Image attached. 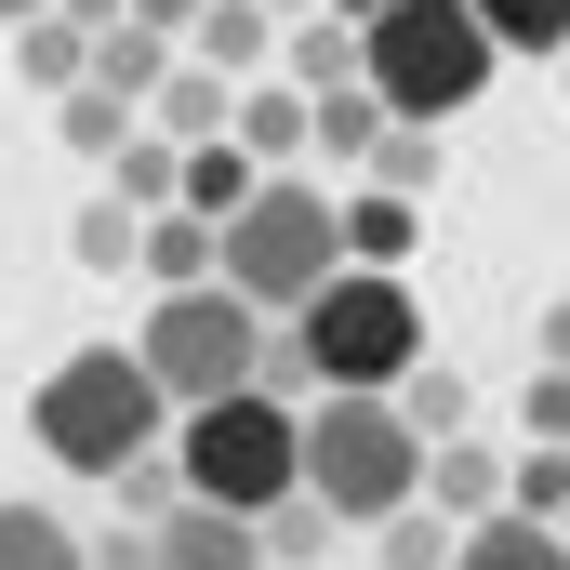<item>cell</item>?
I'll list each match as a JSON object with an SVG mask.
<instances>
[{
    "label": "cell",
    "mask_w": 570,
    "mask_h": 570,
    "mask_svg": "<svg viewBox=\"0 0 570 570\" xmlns=\"http://www.w3.org/2000/svg\"><path fill=\"white\" fill-rule=\"evenodd\" d=\"M27 425H40V451H53L67 478H120L134 451L173 438V385L146 372V345H67V358L40 372Z\"/></svg>",
    "instance_id": "cell-1"
},
{
    "label": "cell",
    "mask_w": 570,
    "mask_h": 570,
    "mask_svg": "<svg viewBox=\"0 0 570 570\" xmlns=\"http://www.w3.org/2000/svg\"><path fill=\"white\" fill-rule=\"evenodd\" d=\"M425 464L438 438L399 412V399H305V491L345 518V531H385V518H412L425 504Z\"/></svg>",
    "instance_id": "cell-2"
},
{
    "label": "cell",
    "mask_w": 570,
    "mask_h": 570,
    "mask_svg": "<svg viewBox=\"0 0 570 570\" xmlns=\"http://www.w3.org/2000/svg\"><path fill=\"white\" fill-rule=\"evenodd\" d=\"M173 464H186V504L279 518L292 491H305V399H279V385L199 399V412H173Z\"/></svg>",
    "instance_id": "cell-3"
},
{
    "label": "cell",
    "mask_w": 570,
    "mask_h": 570,
    "mask_svg": "<svg viewBox=\"0 0 570 570\" xmlns=\"http://www.w3.org/2000/svg\"><path fill=\"white\" fill-rule=\"evenodd\" d=\"M292 345H305L318 399H332V385H345V399H399V385L425 372V305H412L399 266H345L318 305H292Z\"/></svg>",
    "instance_id": "cell-4"
},
{
    "label": "cell",
    "mask_w": 570,
    "mask_h": 570,
    "mask_svg": "<svg viewBox=\"0 0 570 570\" xmlns=\"http://www.w3.org/2000/svg\"><path fill=\"white\" fill-rule=\"evenodd\" d=\"M358 40H372V94L399 120H464L491 94V67H504V27L478 0H385Z\"/></svg>",
    "instance_id": "cell-5"
},
{
    "label": "cell",
    "mask_w": 570,
    "mask_h": 570,
    "mask_svg": "<svg viewBox=\"0 0 570 570\" xmlns=\"http://www.w3.org/2000/svg\"><path fill=\"white\" fill-rule=\"evenodd\" d=\"M345 266H358V253H345V199H332L318 173H266V186H253V213L226 226V279L253 292L266 318L318 305Z\"/></svg>",
    "instance_id": "cell-6"
},
{
    "label": "cell",
    "mask_w": 570,
    "mask_h": 570,
    "mask_svg": "<svg viewBox=\"0 0 570 570\" xmlns=\"http://www.w3.org/2000/svg\"><path fill=\"white\" fill-rule=\"evenodd\" d=\"M134 345H146V372L173 385V412H199V399H239V385H266V345H279V318H266L239 279H199V292H159Z\"/></svg>",
    "instance_id": "cell-7"
},
{
    "label": "cell",
    "mask_w": 570,
    "mask_h": 570,
    "mask_svg": "<svg viewBox=\"0 0 570 570\" xmlns=\"http://www.w3.org/2000/svg\"><path fill=\"white\" fill-rule=\"evenodd\" d=\"M146 570H279V558H266V518H239V504H173V518L146 531Z\"/></svg>",
    "instance_id": "cell-8"
},
{
    "label": "cell",
    "mask_w": 570,
    "mask_h": 570,
    "mask_svg": "<svg viewBox=\"0 0 570 570\" xmlns=\"http://www.w3.org/2000/svg\"><path fill=\"white\" fill-rule=\"evenodd\" d=\"M279 40H292L279 0H213V13L186 27V53H199V67H226V80H279Z\"/></svg>",
    "instance_id": "cell-9"
},
{
    "label": "cell",
    "mask_w": 570,
    "mask_h": 570,
    "mask_svg": "<svg viewBox=\"0 0 570 570\" xmlns=\"http://www.w3.org/2000/svg\"><path fill=\"white\" fill-rule=\"evenodd\" d=\"M425 504L451 518V531L504 518V504H518V451H478V438H438V464H425Z\"/></svg>",
    "instance_id": "cell-10"
},
{
    "label": "cell",
    "mask_w": 570,
    "mask_h": 570,
    "mask_svg": "<svg viewBox=\"0 0 570 570\" xmlns=\"http://www.w3.org/2000/svg\"><path fill=\"white\" fill-rule=\"evenodd\" d=\"M239 146H253L266 173L318 159V94H305V80H239Z\"/></svg>",
    "instance_id": "cell-11"
},
{
    "label": "cell",
    "mask_w": 570,
    "mask_h": 570,
    "mask_svg": "<svg viewBox=\"0 0 570 570\" xmlns=\"http://www.w3.org/2000/svg\"><path fill=\"white\" fill-rule=\"evenodd\" d=\"M451 570H570V531L531 518V504H504V518H478V531L451 544Z\"/></svg>",
    "instance_id": "cell-12"
},
{
    "label": "cell",
    "mask_w": 570,
    "mask_h": 570,
    "mask_svg": "<svg viewBox=\"0 0 570 570\" xmlns=\"http://www.w3.org/2000/svg\"><path fill=\"white\" fill-rule=\"evenodd\" d=\"M13 80H27L40 107H67V94L94 80V27H80V13H40V27H13Z\"/></svg>",
    "instance_id": "cell-13"
},
{
    "label": "cell",
    "mask_w": 570,
    "mask_h": 570,
    "mask_svg": "<svg viewBox=\"0 0 570 570\" xmlns=\"http://www.w3.org/2000/svg\"><path fill=\"white\" fill-rule=\"evenodd\" d=\"M146 279H159V292L226 279V226H213V213H186V199H173V213H146Z\"/></svg>",
    "instance_id": "cell-14"
},
{
    "label": "cell",
    "mask_w": 570,
    "mask_h": 570,
    "mask_svg": "<svg viewBox=\"0 0 570 570\" xmlns=\"http://www.w3.org/2000/svg\"><path fill=\"white\" fill-rule=\"evenodd\" d=\"M279 80H305V94H332V80H372V40H358L345 13H292V40H279Z\"/></svg>",
    "instance_id": "cell-15"
},
{
    "label": "cell",
    "mask_w": 570,
    "mask_h": 570,
    "mask_svg": "<svg viewBox=\"0 0 570 570\" xmlns=\"http://www.w3.org/2000/svg\"><path fill=\"white\" fill-rule=\"evenodd\" d=\"M345 253H358V266H412V253H425V199L358 186V199H345Z\"/></svg>",
    "instance_id": "cell-16"
},
{
    "label": "cell",
    "mask_w": 570,
    "mask_h": 570,
    "mask_svg": "<svg viewBox=\"0 0 570 570\" xmlns=\"http://www.w3.org/2000/svg\"><path fill=\"white\" fill-rule=\"evenodd\" d=\"M159 134H186V146H213V134H239V80H226V67H199V53H186V67H173V80H159Z\"/></svg>",
    "instance_id": "cell-17"
},
{
    "label": "cell",
    "mask_w": 570,
    "mask_h": 570,
    "mask_svg": "<svg viewBox=\"0 0 570 570\" xmlns=\"http://www.w3.org/2000/svg\"><path fill=\"white\" fill-rule=\"evenodd\" d=\"M253 186H266V159H253L239 134L186 146V213H213V226H239V213H253Z\"/></svg>",
    "instance_id": "cell-18"
},
{
    "label": "cell",
    "mask_w": 570,
    "mask_h": 570,
    "mask_svg": "<svg viewBox=\"0 0 570 570\" xmlns=\"http://www.w3.org/2000/svg\"><path fill=\"white\" fill-rule=\"evenodd\" d=\"M385 134H399V107H385L372 80H332V94H318V159H372Z\"/></svg>",
    "instance_id": "cell-19"
},
{
    "label": "cell",
    "mask_w": 570,
    "mask_h": 570,
    "mask_svg": "<svg viewBox=\"0 0 570 570\" xmlns=\"http://www.w3.org/2000/svg\"><path fill=\"white\" fill-rule=\"evenodd\" d=\"M173 67H186V53H173L159 27H107V40H94V80H107V94H134V107H159V80H173Z\"/></svg>",
    "instance_id": "cell-20"
},
{
    "label": "cell",
    "mask_w": 570,
    "mask_h": 570,
    "mask_svg": "<svg viewBox=\"0 0 570 570\" xmlns=\"http://www.w3.org/2000/svg\"><path fill=\"white\" fill-rule=\"evenodd\" d=\"M0 570H94V544L53 504H0Z\"/></svg>",
    "instance_id": "cell-21"
},
{
    "label": "cell",
    "mask_w": 570,
    "mask_h": 570,
    "mask_svg": "<svg viewBox=\"0 0 570 570\" xmlns=\"http://www.w3.org/2000/svg\"><path fill=\"white\" fill-rule=\"evenodd\" d=\"M67 253H80L94 279H120V266H146V213H134V199H120V186H107V199L80 213V239H67Z\"/></svg>",
    "instance_id": "cell-22"
},
{
    "label": "cell",
    "mask_w": 570,
    "mask_h": 570,
    "mask_svg": "<svg viewBox=\"0 0 570 570\" xmlns=\"http://www.w3.org/2000/svg\"><path fill=\"white\" fill-rule=\"evenodd\" d=\"M53 120H67V146H80V159H120V146L146 134V120H134V94H107V80H80Z\"/></svg>",
    "instance_id": "cell-23"
},
{
    "label": "cell",
    "mask_w": 570,
    "mask_h": 570,
    "mask_svg": "<svg viewBox=\"0 0 570 570\" xmlns=\"http://www.w3.org/2000/svg\"><path fill=\"white\" fill-rule=\"evenodd\" d=\"M332 544H345V518H332L318 491H292L279 518H266V558H279V570H332Z\"/></svg>",
    "instance_id": "cell-24"
},
{
    "label": "cell",
    "mask_w": 570,
    "mask_h": 570,
    "mask_svg": "<svg viewBox=\"0 0 570 570\" xmlns=\"http://www.w3.org/2000/svg\"><path fill=\"white\" fill-rule=\"evenodd\" d=\"M491 27H504V53H544V67H570V0H478Z\"/></svg>",
    "instance_id": "cell-25"
},
{
    "label": "cell",
    "mask_w": 570,
    "mask_h": 570,
    "mask_svg": "<svg viewBox=\"0 0 570 570\" xmlns=\"http://www.w3.org/2000/svg\"><path fill=\"white\" fill-rule=\"evenodd\" d=\"M358 173H372V186H399V199H425V186H438V120H399Z\"/></svg>",
    "instance_id": "cell-26"
},
{
    "label": "cell",
    "mask_w": 570,
    "mask_h": 570,
    "mask_svg": "<svg viewBox=\"0 0 570 570\" xmlns=\"http://www.w3.org/2000/svg\"><path fill=\"white\" fill-rule=\"evenodd\" d=\"M399 412H412L425 438H464V412H478V399H464V372H451V358H425V372L399 385Z\"/></svg>",
    "instance_id": "cell-27"
},
{
    "label": "cell",
    "mask_w": 570,
    "mask_h": 570,
    "mask_svg": "<svg viewBox=\"0 0 570 570\" xmlns=\"http://www.w3.org/2000/svg\"><path fill=\"white\" fill-rule=\"evenodd\" d=\"M372 544H385V570H451V544H464V531H451L438 504H412V518H385Z\"/></svg>",
    "instance_id": "cell-28"
},
{
    "label": "cell",
    "mask_w": 570,
    "mask_h": 570,
    "mask_svg": "<svg viewBox=\"0 0 570 570\" xmlns=\"http://www.w3.org/2000/svg\"><path fill=\"white\" fill-rule=\"evenodd\" d=\"M518 504H531V518H570V451H558V438L518 451Z\"/></svg>",
    "instance_id": "cell-29"
},
{
    "label": "cell",
    "mask_w": 570,
    "mask_h": 570,
    "mask_svg": "<svg viewBox=\"0 0 570 570\" xmlns=\"http://www.w3.org/2000/svg\"><path fill=\"white\" fill-rule=\"evenodd\" d=\"M518 425H531V438H558V451H570V358H544V372H531V399H518Z\"/></svg>",
    "instance_id": "cell-30"
},
{
    "label": "cell",
    "mask_w": 570,
    "mask_h": 570,
    "mask_svg": "<svg viewBox=\"0 0 570 570\" xmlns=\"http://www.w3.org/2000/svg\"><path fill=\"white\" fill-rule=\"evenodd\" d=\"M199 13H213V0H134V27H159V40H186Z\"/></svg>",
    "instance_id": "cell-31"
},
{
    "label": "cell",
    "mask_w": 570,
    "mask_h": 570,
    "mask_svg": "<svg viewBox=\"0 0 570 570\" xmlns=\"http://www.w3.org/2000/svg\"><path fill=\"white\" fill-rule=\"evenodd\" d=\"M53 13H80L94 40H107V27H134V0H53Z\"/></svg>",
    "instance_id": "cell-32"
},
{
    "label": "cell",
    "mask_w": 570,
    "mask_h": 570,
    "mask_svg": "<svg viewBox=\"0 0 570 570\" xmlns=\"http://www.w3.org/2000/svg\"><path fill=\"white\" fill-rule=\"evenodd\" d=\"M544 358H570V292H558V305H544Z\"/></svg>",
    "instance_id": "cell-33"
},
{
    "label": "cell",
    "mask_w": 570,
    "mask_h": 570,
    "mask_svg": "<svg viewBox=\"0 0 570 570\" xmlns=\"http://www.w3.org/2000/svg\"><path fill=\"white\" fill-rule=\"evenodd\" d=\"M40 13H53V0H0V27H40Z\"/></svg>",
    "instance_id": "cell-34"
},
{
    "label": "cell",
    "mask_w": 570,
    "mask_h": 570,
    "mask_svg": "<svg viewBox=\"0 0 570 570\" xmlns=\"http://www.w3.org/2000/svg\"><path fill=\"white\" fill-rule=\"evenodd\" d=\"M332 13H345V27H372V13H385V0H332Z\"/></svg>",
    "instance_id": "cell-35"
},
{
    "label": "cell",
    "mask_w": 570,
    "mask_h": 570,
    "mask_svg": "<svg viewBox=\"0 0 570 570\" xmlns=\"http://www.w3.org/2000/svg\"><path fill=\"white\" fill-rule=\"evenodd\" d=\"M558 531H570V518H558Z\"/></svg>",
    "instance_id": "cell-36"
}]
</instances>
